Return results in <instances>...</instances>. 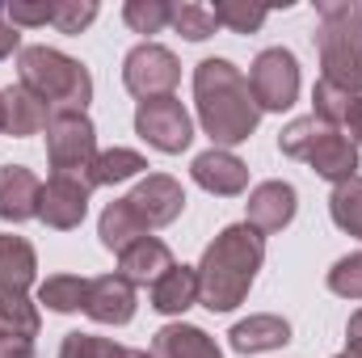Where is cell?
<instances>
[{
	"instance_id": "cell-1",
	"label": "cell",
	"mask_w": 362,
	"mask_h": 358,
	"mask_svg": "<svg viewBox=\"0 0 362 358\" xmlns=\"http://www.w3.org/2000/svg\"><path fill=\"white\" fill-rule=\"evenodd\" d=\"M194 105H198V122L211 135L215 148H232L245 144L257 122H262V105L253 101V89L245 81V72L232 59H202L194 68Z\"/></svg>"
},
{
	"instance_id": "cell-2",
	"label": "cell",
	"mask_w": 362,
	"mask_h": 358,
	"mask_svg": "<svg viewBox=\"0 0 362 358\" xmlns=\"http://www.w3.org/2000/svg\"><path fill=\"white\" fill-rule=\"evenodd\" d=\"M266 262V241L257 228L249 224H232L223 228L198 262V304L206 312H232L236 304H245L257 270Z\"/></svg>"
},
{
	"instance_id": "cell-3",
	"label": "cell",
	"mask_w": 362,
	"mask_h": 358,
	"mask_svg": "<svg viewBox=\"0 0 362 358\" xmlns=\"http://www.w3.org/2000/svg\"><path fill=\"white\" fill-rule=\"evenodd\" d=\"M17 76L51 114L55 110H85L93 101L89 68L55 47H21L17 51Z\"/></svg>"
},
{
	"instance_id": "cell-4",
	"label": "cell",
	"mask_w": 362,
	"mask_h": 358,
	"mask_svg": "<svg viewBox=\"0 0 362 358\" xmlns=\"http://www.w3.org/2000/svg\"><path fill=\"white\" fill-rule=\"evenodd\" d=\"M320 25H316V51L320 68L333 89L362 97V25L350 8V0H320L316 4Z\"/></svg>"
},
{
	"instance_id": "cell-5",
	"label": "cell",
	"mask_w": 362,
	"mask_h": 358,
	"mask_svg": "<svg viewBox=\"0 0 362 358\" xmlns=\"http://www.w3.org/2000/svg\"><path fill=\"white\" fill-rule=\"evenodd\" d=\"M278 148H282V156H291V161H308L320 178L333 181V185L358 178V148L350 144L346 131L320 122L316 114L286 122L282 135H278Z\"/></svg>"
},
{
	"instance_id": "cell-6",
	"label": "cell",
	"mask_w": 362,
	"mask_h": 358,
	"mask_svg": "<svg viewBox=\"0 0 362 358\" xmlns=\"http://www.w3.org/2000/svg\"><path fill=\"white\" fill-rule=\"evenodd\" d=\"M34 274H38V253H34V245H30L25 236L4 232V236H0V316L8 321V329H13L17 337H38V329H42L38 304L30 299Z\"/></svg>"
},
{
	"instance_id": "cell-7",
	"label": "cell",
	"mask_w": 362,
	"mask_h": 358,
	"mask_svg": "<svg viewBox=\"0 0 362 358\" xmlns=\"http://www.w3.org/2000/svg\"><path fill=\"white\" fill-rule=\"evenodd\" d=\"M47 161L55 173L89 181V169L97 161V127L85 110H55L47 118Z\"/></svg>"
},
{
	"instance_id": "cell-8",
	"label": "cell",
	"mask_w": 362,
	"mask_h": 358,
	"mask_svg": "<svg viewBox=\"0 0 362 358\" xmlns=\"http://www.w3.org/2000/svg\"><path fill=\"white\" fill-rule=\"evenodd\" d=\"M181 81V64L177 55L160 42H139L127 51L122 59V85L135 93L139 101H152V97H173Z\"/></svg>"
},
{
	"instance_id": "cell-9",
	"label": "cell",
	"mask_w": 362,
	"mask_h": 358,
	"mask_svg": "<svg viewBox=\"0 0 362 358\" xmlns=\"http://www.w3.org/2000/svg\"><path fill=\"white\" fill-rule=\"evenodd\" d=\"M135 135L144 144H152L156 152H185L189 139H194V122L185 114L177 97H152V101H139L135 105Z\"/></svg>"
},
{
	"instance_id": "cell-10",
	"label": "cell",
	"mask_w": 362,
	"mask_h": 358,
	"mask_svg": "<svg viewBox=\"0 0 362 358\" xmlns=\"http://www.w3.org/2000/svg\"><path fill=\"white\" fill-rule=\"evenodd\" d=\"M249 89L262 110H291L299 97V59L286 47H266L249 68Z\"/></svg>"
},
{
	"instance_id": "cell-11",
	"label": "cell",
	"mask_w": 362,
	"mask_h": 358,
	"mask_svg": "<svg viewBox=\"0 0 362 358\" xmlns=\"http://www.w3.org/2000/svg\"><path fill=\"white\" fill-rule=\"evenodd\" d=\"M89 194H93V185L85 178L51 173V181L42 185V198H38V219L47 228H55V232H72L89 215Z\"/></svg>"
},
{
	"instance_id": "cell-12",
	"label": "cell",
	"mask_w": 362,
	"mask_h": 358,
	"mask_svg": "<svg viewBox=\"0 0 362 358\" xmlns=\"http://www.w3.org/2000/svg\"><path fill=\"white\" fill-rule=\"evenodd\" d=\"M127 202L139 215V224L152 232V228H169L181 211H185V190L169 173H148V178L127 194Z\"/></svg>"
},
{
	"instance_id": "cell-13",
	"label": "cell",
	"mask_w": 362,
	"mask_h": 358,
	"mask_svg": "<svg viewBox=\"0 0 362 358\" xmlns=\"http://www.w3.org/2000/svg\"><path fill=\"white\" fill-rule=\"evenodd\" d=\"M189 173H194V181H198L206 194H215V198H236V194H245V185H249V165H245L240 156H232L228 148H206V152H198L194 165H189Z\"/></svg>"
},
{
	"instance_id": "cell-14",
	"label": "cell",
	"mask_w": 362,
	"mask_h": 358,
	"mask_svg": "<svg viewBox=\"0 0 362 358\" xmlns=\"http://www.w3.org/2000/svg\"><path fill=\"white\" fill-rule=\"evenodd\" d=\"M295 207H299V194H295V185L291 181H262L253 194H249V202H245V211H249V228H257L262 236L266 232H282L291 219H295Z\"/></svg>"
},
{
	"instance_id": "cell-15",
	"label": "cell",
	"mask_w": 362,
	"mask_h": 358,
	"mask_svg": "<svg viewBox=\"0 0 362 358\" xmlns=\"http://www.w3.org/2000/svg\"><path fill=\"white\" fill-rule=\"evenodd\" d=\"M38 198L42 181L25 165H0V219L4 224H25L38 219Z\"/></svg>"
},
{
	"instance_id": "cell-16",
	"label": "cell",
	"mask_w": 362,
	"mask_h": 358,
	"mask_svg": "<svg viewBox=\"0 0 362 358\" xmlns=\"http://www.w3.org/2000/svg\"><path fill=\"white\" fill-rule=\"evenodd\" d=\"M85 312H89L97 325H127V321L135 316V287H131L122 274H101V278H89Z\"/></svg>"
},
{
	"instance_id": "cell-17",
	"label": "cell",
	"mask_w": 362,
	"mask_h": 358,
	"mask_svg": "<svg viewBox=\"0 0 362 358\" xmlns=\"http://www.w3.org/2000/svg\"><path fill=\"white\" fill-rule=\"evenodd\" d=\"M173 266H177V262H173L169 245L156 241V236H144V241H135L131 249L118 253V274H122L131 287H152L156 278H165Z\"/></svg>"
},
{
	"instance_id": "cell-18",
	"label": "cell",
	"mask_w": 362,
	"mask_h": 358,
	"mask_svg": "<svg viewBox=\"0 0 362 358\" xmlns=\"http://www.w3.org/2000/svg\"><path fill=\"white\" fill-rule=\"evenodd\" d=\"M228 342H232L236 354H266V350H278V346L291 342V325H286L282 316L262 312V316H249V321L232 325Z\"/></svg>"
},
{
	"instance_id": "cell-19",
	"label": "cell",
	"mask_w": 362,
	"mask_h": 358,
	"mask_svg": "<svg viewBox=\"0 0 362 358\" xmlns=\"http://www.w3.org/2000/svg\"><path fill=\"white\" fill-rule=\"evenodd\" d=\"M152 358H223V350L198 325H165L152 337Z\"/></svg>"
},
{
	"instance_id": "cell-20",
	"label": "cell",
	"mask_w": 362,
	"mask_h": 358,
	"mask_svg": "<svg viewBox=\"0 0 362 358\" xmlns=\"http://www.w3.org/2000/svg\"><path fill=\"white\" fill-rule=\"evenodd\" d=\"M0 105H4V131L13 139H25V135H38L51 118V110L25 89V85H8L0 89Z\"/></svg>"
},
{
	"instance_id": "cell-21",
	"label": "cell",
	"mask_w": 362,
	"mask_h": 358,
	"mask_svg": "<svg viewBox=\"0 0 362 358\" xmlns=\"http://www.w3.org/2000/svg\"><path fill=\"white\" fill-rule=\"evenodd\" d=\"M198 304V266H173L165 278L152 282V308L160 316H181Z\"/></svg>"
},
{
	"instance_id": "cell-22",
	"label": "cell",
	"mask_w": 362,
	"mask_h": 358,
	"mask_svg": "<svg viewBox=\"0 0 362 358\" xmlns=\"http://www.w3.org/2000/svg\"><path fill=\"white\" fill-rule=\"evenodd\" d=\"M97 236H101V245H105V249L122 253V249H131L135 241H144V236H152V232L139 224V215L131 211V202H127V198H114V202L101 211Z\"/></svg>"
},
{
	"instance_id": "cell-23",
	"label": "cell",
	"mask_w": 362,
	"mask_h": 358,
	"mask_svg": "<svg viewBox=\"0 0 362 358\" xmlns=\"http://www.w3.org/2000/svg\"><path fill=\"white\" fill-rule=\"evenodd\" d=\"M85 299H89V278L81 274H51L38 287V304L51 312H85Z\"/></svg>"
},
{
	"instance_id": "cell-24",
	"label": "cell",
	"mask_w": 362,
	"mask_h": 358,
	"mask_svg": "<svg viewBox=\"0 0 362 358\" xmlns=\"http://www.w3.org/2000/svg\"><path fill=\"white\" fill-rule=\"evenodd\" d=\"M148 169V161L139 156V152H131V148H110V152H97V161H93L89 169V185H118V181L135 178V173H144Z\"/></svg>"
},
{
	"instance_id": "cell-25",
	"label": "cell",
	"mask_w": 362,
	"mask_h": 358,
	"mask_svg": "<svg viewBox=\"0 0 362 358\" xmlns=\"http://www.w3.org/2000/svg\"><path fill=\"white\" fill-rule=\"evenodd\" d=\"M59 358H152V350H135V346H118L110 337H97V333H68Z\"/></svg>"
},
{
	"instance_id": "cell-26",
	"label": "cell",
	"mask_w": 362,
	"mask_h": 358,
	"mask_svg": "<svg viewBox=\"0 0 362 358\" xmlns=\"http://www.w3.org/2000/svg\"><path fill=\"white\" fill-rule=\"evenodd\" d=\"M329 215H333V224L341 232H350V236L362 241V178H350V181H341V185H333Z\"/></svg>"
},
{
	"instance_id": "cell-27",
	"label": "cell",
	"mask_w": 362,
	"mask_h": 358,
	"mask_svg": "<svg viewBox=\"0 0 362 358\" xmlns=\"http://www.w3.org/2000/svg\"><path fill=\"white\" fill-rule=\"evenodd\" d=\"M173 30L189 42H202L219 30V17H215V4H198V0H185L173 4Z\"/></svg>"
},
{
	"instance_id": "cell-28",
	"label": "cell",
	"mask_w": 362,
	"mask_h": 358,
	"mask_svg": "<svg viewBox=\"0 0 362 358\" xmlns=\"http://www.w3.org/2000/svg\"><path fill=\"white\" fill-rule=\"evenodd\" d=\"M122 21L135 34H160L165 25H173V4L169 0H127L122 4Z\"/></svg>"
},
{
	"instance_id": "cell-29",
	"label": "cell",
	"mask_w": 362,
	"mask_h": 358,
	"mask_svg": "<svg viewBox=\"0 0 362 358\" xmlns=\"http://www.w3.org/2000/svg\"><path fill=\"white\" fill-rule=\"evenodd\" d=\"M215 17H219V25H228V30H236V34H257L270 13L245 4V0H219V4H215Z\"/></svg>"
},
{
	"instance_id": "cell-30",
	"label": "cell",
	"mask_w": 362,
	"mask_h": 358,
	"mask_svg": "<svg viewBox=\"0 0 362 358\" xmlns=\"http://www.w3.org/2000/svg\"><path fill=\"white\" fill-rule=\"evenodd\" d=\"M350 93H341V89H333L329 81H316V89H312V114L320 118V122H329V127H341V118H346V110H350Z\"/></svg>"
},
{
	"instance_id": "cell-31",
	"label": "cell",
	"mask_w": 362,
	"mask_h": 358,
	"mask_svg": "<svg viewBox=\"0 0 362 358\" xmlns=\"http://www.w3.org/2000/svg\"><path fill=\"white\" fill-rule=\"evenodd\" d=\"M329 291L341 299H362V253H350L329 270Z\"/></svg>"
},
{
	"instance_id": "cell-32",
	"label": "cell",
	"mask_w": 362,
	"mask_h": 358,
	"mask_svg": "<svg viewBox=\"0 0 362 358\" xmlns=\"http://www.w3.org/2000/svg\"><path fill=\"white\" fill-rule=\"evenodd\" d=\"M97 17V0H55V30L59 34H81Z\"/></svg>"
},
{
	"instance_id": "cell-33",
	"label": "cell",
	"mask_w": 362,
	"mask_h": 358,
	"mask_svg": "<svg viewBox=\"0 0 362 358\" xmlns=\"http://www.w3.org/2000/svg\"><path fill=\"white\" fill-rule=\"evenodd\" d=\"M4 17L21 30V25H51L55 21V4H47V0H38V4H30V0H8L4 4Z\"/></svg>"
},
{
	"instance_id": "cell-34",
	"label": "cell",
	"mask_w": 362,
	"mask_h": 358,
	"mask_svg": "<svg viewBox=\"0 0 362 358\" xmlns=\"http://www.w3.org/2000/svg\"><path fill=\"white\" fill-rule=\"evenodd\" d=\"M13 51H21V34H17V25L4 17V4H0V59H8Z\"/></svg>"
},
{
	"instance_id": "cell-35",
	"label": "cell",
	"mask_w": 362,
	"mask_h": 358,
	"mask_svg": "<svg viewBox=\"0 0 362 358\" xmlns=\"http://www.w3.org/2000/svg\"><path fill=\"white\" fill-rule=\"evenodd\" d=\"M0 358H34V342L8 333V337H0Z\"/></svg>"
},
{
	"instance_id": "cell-36",
	"label": "cell",
	"mask_w": 362,
	"mask_h": 358,
	"mask_svg": "<svg viewBox=\"0 0 362 358\" xmlns=\"http://www.w3.org/2000/svg\"><path fill=\"white\" fill-rule=\"evenodd\" d=\"M341 127L350 131V144L358 148V144H362V97H354V101H350V110H346V118H341Z\"/></svg>"
},
{
	"instance_id": "cell-37",
	"label": "cell",
	"mask_w": 362,
	"mask_h": 358,
	"mask_svg": "<svg viewBox=\"0 0 362 358\" xmlns=\"http://www.w3.org/2000/svg\"><path fill=\"white\" fill-rule=\"evenodd\" d=\"M346 354L362 358V308L350 316V325H346Z\"/></svg>"
},
{
	"instance_id": "cell-38",
	"label": "cell",
	"mask_w": 362,
	"mask_h": 358,
	"mask_svg": "<svg viewBox=\"0 0 362 358\" xmlns=\"http://www.w3.org/2000/svg\"><path fill=\"white\" fill-rule=\"evenodd\" d=\"M8 333H13V329H8V321L0 316V337H8Z\"/></svg>"
},
{
	"instance_id": "cell-39",
	"label": "cell",
	"mask_w": 362,
	"mask_h": 358,
	"mask_svg": "<svg viewBox=\"0 0 362 358\" xmlns=\"http://www.w3.org/2000/svg\"><path fill=\"white\" fill-rule=\"evenodd\" d=\"M0 131H4V105H0Z\"/></svg>"
},
{
	"instance_id": "cell-40",
	"label": "cell",
	"mask_w": 362,
	"mask_h": 358,
	"mask_svg": "<svg viewBox=\"0 0 362 358\" xmlns=\"http://www.w3.org/2000/svg\"><path fill=\"white\" fill-rule=\"evenodd\" d=\"M337 358H350V354H337Z\"/></svg>"
}]
</instances>
